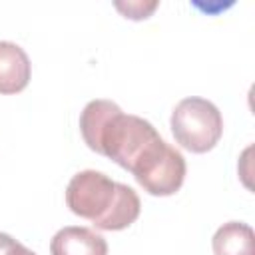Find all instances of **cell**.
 I'll use <instances>...</instances> for the list:
<instances>
[{
    "label": "cell",
    "instance_id": "5",
    "mask_svg": "<svg viewBox=\"0 0 255 255\" xmlns=\"http://www.w3.org/2000/svg\"><path fill=\"white\" fill-rule=\"evenodd\" d=\"M52 255H108L106 239L90 227L68 225L50 241Z\"/></svg>",
    "mask_w": 255,
    "mask_h": 255
},
{
    "label": "cell",
    "instance_id": "11",
    "mask_svg": "<svg viewBox=\"0 0 255 255\" xmlns=\"http://www.w3.org/2000/svg\"><path fill=\"white\" fill-rule=\"evenodd\" d=\"M8 255H36V253H34V251H30L26 245L16 243V247H12V249L8 251Z\"/></svg>",
    "mask_w": 255,
    "mask_h": 255
},
{
    "label": "cell",
    "instance_id": "9",
    "mask_svg": "<svg viewBox=\"0 0 255 255\" xmlns=\"http://www.w3.org/2000/svg\"><path fill=\"white\" fill-rule=\"evenodd\" d=\"M116 8L122 10L126 18L143 20V18H149V14L157 8V2H149V4H143V2H128V4H122V2H118Z\"/></svg>",
    "mask_w": 255,
    "mask_h": 255
},
{
    "label": "cell",
    "instance_id": "3",
    "mask_svg": "<svg viewBox=\"0 0 255 255\" xmlns=\"http://www.w3.org/2000/svg\"><path fill=\"white\" fill-rule=\"evenodd\" d=\"M120 183L96 169L76 173L66 187V203L72 213L98 225L114 207Z\"/></svg>",
    "mask_w": 255,
    "mask_h": 255
},
{
    "label": "cell",
    "instance_id": "1",
    "mask_svg": "<svg viewBox=\"0 0 255 255\" xmlns=\"http://www.w3.org/2000/svg\"><path fill=\"white\" fill-rule=\"evenodd\" d=\"M80 131L88 147L133 171L159 143L161 135L143 118L124 114L110 100H92L80 114Z\"/></svg>",
    "mask_w": 255,
    "mask_h": 255
},
{
    "label": "cell",
    "instance_id": "10",
    "mask_svg": "<svg viewBox=\"0 0 255 255\" xmlns=\"http://www.w3.org/2000/svg\"><path fill=\"white\" fill-rule=\"evenodd\" d=\"M16 239L12 237V235H8V233H0V255H8V251L12 249V247H16Z\"/></svg>",
    "mask_w": 255,
    "mask_h": 255
},
{
    "label": "cell",
    "instance_id": "8",
    "mask_svg": "<svg viewBox=\"0 0 255 255\" xmlns=\"http://www.w3.org/2000/svg\"><path fill=\"white\" fill-rule=\"evenodd\" d=\"M139 211H141V201H139L137 193L129 185L120 183V191H118V199H116L114 207L96 227L102 231L126 229L139 217Z\"/></svg>",
    "mask_w": 255,
    "mask_h": 255
},
{
    "label": "cell",
    "instance_id": "7",
    "mask_svg": "<svg viewBox=\"0 0 255 255\" xmlns=\"http://www.w3.org/2000/svg\"><path fill=\"white\" fill-rule=\"evenodd\" d=\"M211 247L215 255H255L253 229L243 221H227L215 231Z\"/></svg>",
    "mask_w": 255,
    "mask_h": 255
},
{
    "label": "cell",
    "instance_id": "6",
    "mask_svg": "<svg viewBox=\"0 0 255 255\" xmlns=\"http://www.w3.org/2000/svg\"><path fill=\"white\" fill-rule=\"evenodd\" d=\"M32 74L28 54L14 42L0 40V94L22 92Z\"/></svg>",
    "mask_w": 255,
    "mask_h": 255
},
{
    "label": "cell",
    "instance_id": "2",
    "mask_svg": "<svg viewBox=\"0 0 255 255\" xmlns=\"http://www.w3.org/2000/svg\"><path fill=\"white\" fill-rule=\"evenodd\" d=\"M175 141L193 153H205L217 145L223 133V118L217 106L205 98H183L171 112Z\"/></svg>",
    "mask_w": 255,
    "mask_h": 255
},
{
    "label": "cell",
    "instance_id": "4",
    "mask_svg": "<svg viewBox=\"0 0 255 255\" xmlns=\"http://www.w3.org/2000/svg\"><path fill=\"white\" fill-rule=\"evenodd\" d=\"M185 159L181 151L161 141L131 173L135 181L155 197H167L179 191L185 179Z\"/></svg>",
    "mask_w": 255,
    "mask_h": 255
}]
</instances>
